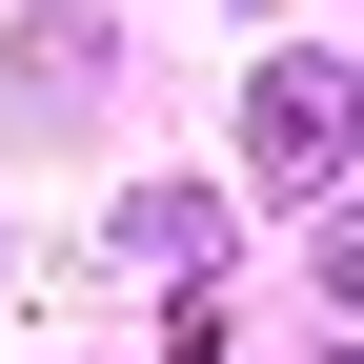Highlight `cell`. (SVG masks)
<instances>
[{"label":"cell","instance_id":"1","mask_svg":"<svg viewBox=\"0 0 364 364\" xmlns=\"http://www.w3.org/2000/svg\"><path fill=\"white\" fill-rule=\"evenodd\" d=\"M324 162H344V81L284 61V81H263V182H324Z\"/></svg>","mask_w":364,"mask_h":364}]
</instances>
